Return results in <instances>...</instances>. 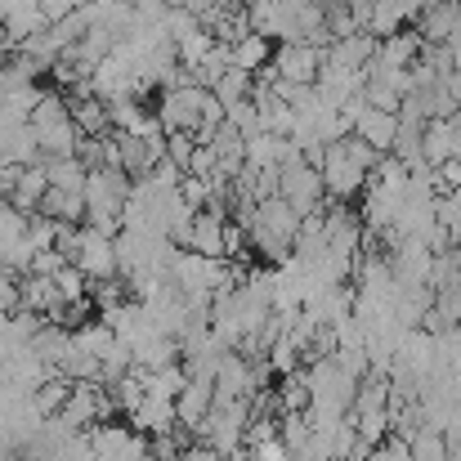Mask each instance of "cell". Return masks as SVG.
<instances>
[{"instance_id":"obj_4","label":"cell","mask_w":461,"mask_h":461,"mask_svg":"<svg viewBox=\"0 0 461 461\" xmlns=\"http://www.w3.org/2000/svg\"><path fill=\"white\" fill-rule=\"evenodd\" d=\"M72 265L86 278H113L117 274V242H113V233H99V229L81 224L77 229V247H72Z\"/></svg>"},{"instance_id":"obj_9","label":"cell","mask_w":461,"mask_h":461,"mask_svg":"<svg viewBox=\"0 0 461 461\" xmlns=\"http://www.w3.org/2000/svg\"><path fill=\"white\" fill-rule=\"evenodd\" d=\"M131 417V430H140V435H170L175 430V399H153V394H144L140 399V408L135 412H126Z\"/></svg>"},{"instance_id":"obj_6","label":"cell","mask_w":461,"mask_h":461,"mask_svg":"<svg viewBox=\"0 0 461 461\" xmlns=\"http://www.w3.org/2000/svg\"><path fill=\"white\" fill-rule=\"evenodd\" d=\"M269 63H274V72L283 81H313L318 68H322V50L309 45V41H278Z\"/></svg>"},{"instance_id":"obj_12","label":"cell","mask_w":461,"mask_h":461,"mask_svg":"<svg viewBox=\"0 0 461 461\" xmlns=\"http://www.w3.org/2000/svg\"><path fill=\"white\" fill-rule=\"evenodd\" d=\"M408 453H412V461H448V439H444L439 430L421 426V430L408 439Z\"/></svg>"},{"instance_id":"obj_11","label":"cell","mask_w":461,"mask_h":461,"mask_svg":"<svg viewBox=\"0 0 461 461\" xmlns=\"http://www.w3.org/2000/svg\"><path fill=\"white\" fill-rule=\"evenodd\" d=\"M251 86H256V77L251 72H242V68H224L220 77H215V86H211V95L224 104V113L233 108V104H242V99H251Z\"/></svg>"},{"instance_id":"obj_1","label":"cell","mask_w":461,"mask_h":461,"mask_svg":"<svg viewBox=\"0 0 461 461\" xmlns=\"http://www.w3.org/2000/svg\"><path fill=\"white\" fill-rule=\"evenodd\" d=\"M305 385H309V412L318 417H345L358 390V376H349L331 354L327 358H309L305 363Z\"/></svg>"},{"instance_id":"obj_10","label":"cell","mask_w":461,"mask_h":461,"mask_svg":"<svg viewBox=\"0 0 461 461\" xmlns=\"http://www.w3.org/2000/svg\"><path fill=\"white\" fill-rule=\"evenodd\" d=\"M229 50H233V68H242V72H251V77L274 59V41H269V36H260V32H247V36H242V41H233Z\"/></svg>"},{"instance_id":"obj_13","label":"cell","mask_w":461,"mask_h":461,"mask_svg":"<svg viewBox=\"0 0 461 461\" xmlns=\"http://www.w3.org/2000/svg\"><path fill=\"white\" fill-rule=\"evenodd\" d=\"M166 9H193L197 18H202V9H206V0H161Z\"/></svg>"},{"instance_id":"obj_2","label":"cell","mask_w":461,"mask_h":461,"mask_svg":"<svg viewBox=\"0 0 461 461\" xmlns=\"http://www.w3.org/2000/svg\"><path fill=\"white\" fill-rule=\"evenodd\" d=\"M318 175H322V193L331 197V202H354L363 188H367V175L372 170H363L349 149H345V140H336V144H327V153L318 161Z\"/></svg>"},{"instance_id":"obj_14","label":"cell","mask_w":461,"mask_h":461,"mask_svg":"<svg viewBox=\"0 0 461 461\" xmlns=\"http://www.w3.org/2000/svg\"><path fill=\"white\" fill-rule=\"evenodd\" d=\"M278 5H287V9L296 14V9H305V5H313V0H278Z\"/></svg>"},{"instance_id":"obj_8","label":"cell","mask_w":461,"mask_h":461,"mask_svg":"<svg viewBox=\"0 0 461 461\" xmlns=\"http://www.w3.org/2000/svg\"><path fill=\"white\" fill-rule=\"evenodd\" d=\"M394 131H399V113H385V108H372V104H367V108L354 117V131H349V135H358V140L372 144L376 153H390Z\"/></svg>"},{"instance_id":"obj_7","label":"cell","mask_w":461,"mask_h":461,"mask_svg":"<svg viewBox=\"0 0 461 461\" xmlns=\"http://www.w3.org/2000/svg\"><path fill=\"white\" fill-rule=\"evenodd\" d=\"M211 403H215V385H211V381L188 376V381H184V390L175 394V421H179L188 435H197V426H202V417L211 412Z\"/></svg>"},{"instance_id":"obj_5","label":"cell","mask_w":461,"mask_h":461,"mask_svg":"<svg viewBox=\"0 0 461 461\" xmlns=\"http://www.w3.org/2000/svg\"><path fill=\"white\" fill-rule=\"evenodd\" d=\"M202 104H206V90H202V86L166 90V95H161V108H157L161 131H193L197 117H202Z\"/></svg>"},{"instance_id":"obj_3","label":"cell","mask_w":461,"mask_h":461,"mask_svg":"<svg viewBox=\"0 0 461 461\" xmlns=\"http://www.w3.org/2000/svg\"><path fill=\"white\" fill-rule=\"evenodd\" d=\"M278 197H283V202H287L296 215L318 211V206L327 202L318 166H309L305 157H301V161H287V166H278Z\"/></svg>"}]
</instances>
